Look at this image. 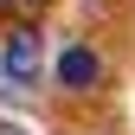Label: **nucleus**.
Here are the masks:
<instances>
[{
	"label": "nucleus",
	"mask_w": 135,
	"mask_h": 135,
	"mask_svg": "<svg viewBox=\"0 0 135 135\" xmlns=\"http://www.w3.org/2000/svg\"><path fill=\"white\" fill-rule=\"evenodd\" d=\"M0 7H13V13H39L45 0H0Z\"/></svg>",
	"instance_id": "3"
},
{
	"label": "nucleus",
	"mask_w": 135,
	"mask_h": 135,
	"mask_svg": "<svg viewBox=\"0 0 135 135\" xmlns=\"http://www.w3.org/2000/svg\"><path fill=\"white\" fill-rule=\"evenodd\" d=\"M58 84L64 90H97V84H103V58H97L90 45H64L58 52Z\"/></svg>",
	"instance_id": "2"
},
{
	"label": "nucleus",
	"mask_w": 135,
	"mask_h": 135,
	"mask_svg": "<svg viewBox=\"0 0 135 135\" xmlns=\"http://www.w3.org/2000/svg\"><path fill=\"white\" fill-rule=\"evenodd\" d=\"M0 135H26V129H20V122H0Z\"/></svg>",
	"instance_id": "4"
},
{
	"label": "nucleus",
	"mask_w": 135,
	"mask_h": 135,
	"mask_svg": "<svg viewBox=\"0 0 135 135\" xmlns=\"http://www.w3.org/2000/svg\"><path fill=\"white\" fill-rule=\"evenodd\" d=\"M39 64H45V45L32 26H13L7 45H0V84H13V90H32L39 84Z\"/></svg>",
	"instance_id": "1"
}]
</instances>
